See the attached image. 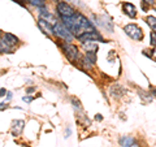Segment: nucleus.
Segmentation results:
<instances>
[{"label": "nucleus", "instance_id": "1", "mask_svg": "<svg viewBox=\"0 0 156 147\" xmlns=\"http://www.w3.org/2000/svg\"><path fill=\"white\" fill-rule=\"evenodd\" d=\"M61 20H62V23L65 25V27L72 33L73 37L78 38L83 33L96 31L95 27L92 26V23L82 13L76 12L72 17H61Z\"/></svg>", "mask_w": 156, "mask_h": 147}, {"label": "nucleus", "instance_id": "2", "mask_svg": "<svg viewBox=\"0 0 156 147\" xmlns=\"http://www.w3.org/2000/svg\"><path fill=\"white\" fill-rule=\"evenodd\" d=\"M53 34H55L56 37L58 38H61V39H64L65 42H72L73 41V35H72V33L68 30V29L65 27L64 23H61V22H56V23H53Z\"/></svg>", "mask_w": 156, "mask_h": 147}, {"label": "nucleus", "instance_id": "3", "mask_svg": "<svg viewBox=\"0 0 156 147\" xmlns=\"http://www.w3.org/2000/svg\"><path fill=\"white\" fill-rule=\"evenodd\" d=\"M61 48H62V52L65 53V56L70 61H77L80 59V51H78V47H76L74 45L65 42L61 45Z\"/></svg>", "mask_w": 156, "mask_h": 147}, {"label": "nucleus", "instance_id": "4", "mask_svg": "<svg viewBox=\"0 0 156 147\" xmlns=\"http://www.w3.org/2000/svg\"><path fill=\"white\" fill-rule=\"evenodd\" d=\"M124 30L131 39H134V41H142L143 39L142 29H140L138 25H135V23H129V25H126L124 27Z\"/></svg>", "mask_w": 156, "mask_h": 147}, {"label": "nucleus", "instance_id": "5", "mask_svg": "<svg viewBox=\"0 0 156 147\" xmlns=\"http://www.w3.org/2000/svg\"><path fill=\"white\" fill-rule=\"evenodd\" d=\"M56 9H57V13L60 14V17H72L76 13L74 8L65 2H58L56 5Z\"/></svg>", "mask_w": 156, "mask_h": 147}, {"label": "nucleus", "instance_id": "6", "mask_svg": "<svg viewBox=\"0 0 156 147\" xmlns=\"http://www.w3.org/2000/svg\"><path fill=\"white\" fill-rule=\"evenodd\" d=\"M78 39L82 42V43H85L87 41H100V42H103L105 43V41L103 38H101V35L99 33H96V31H91V33H83L82 35L78 37Z\"/></svg>", "mask_w": 156, "mask_h": 147}, {"label": "nucleus", "instance_id": "7", "mask_svg": "<svg viewBox=\"0 0 156 147\" xmlns=\"http://www.w3.org/2000/svg\"><path fill=\"white\" fill-rule=\"evenodd\" d=\"M120 145L122 147H139V145L136 143V141L134 137L131 135H124L120 138Z\"/></svg>", "mask_w": 156, "mask_h": 147}, {"label": "nucleus", "instance_id": "8", "mask_svg": "<svg viewBox=\"0 0 156 147\" xmlns=\"http://www.w3.org/2000/svg\"><path fill=\"white\" fill-rule=\"evenodd\" d=\"M38 27L41 29V30L46 34V35H52L53 34V29L52 26L50 25V22L46 21V20H43V18H39V21H38Z\"/></svg>", "mask_w": 156, "mask_h": 147}, {"label": "nucleus", "instance_id": "9", "mask_svg": "<svg viewBox=\"0 0 156 147\" xmlns=\"http://www.w3.org/2000/svg\"><path fill=\"white\" fill-rule=\"evenodd\" d=\"M23 126H25V122H23L22 120H14L12 122V134L14 137L20 135L23 130Z\"/></svg>", "mask_w": 156, "mask_h": 147}, {"label": "nucleus", "instance_id": "10", "mask_svg": "<svg viewBox=\"0 0 156 147\" xmlns=\"http://www.w3.org/2000/svg\"><path fill=\"white\" fill-rule=\"evenodd\" d=\"M122 11L125 14H128L131 18H135V16H136V9L133 4H130V3H122Z\"/></svg>", "mask_w": 156, "mask_h": 147}, {"label": "nucleus", "instance_id": "11", "mask_svg": "<svg viewBox=\"0 0 156 147\" xmlns=\"http://www.w3.org/2000/svg\"><path fill=\"white\" fill-rule=\"evenodd\" d=\"M3 41L5 42L9 47L13 48V46H16L17 43H18V38H17L16 35H13V34L5 33V34H3Z\"/></svg>", "mask_w": 156, "mask_h": 147}, {"label": "nucleus", "instance_id": "12", "mask_svg": "<svg viewBox=\"0 0 156 147\" xmlns=\"http://www.w3.org/2000/svg\"><path fill=\"white\" fill-rule=\"evenodd\" d=\"M83 47H85L86 52H87V51H90V52H96V50H98L96 41H87V42L83 43Z\"/></svg>", "mask_w": 156, "mask_h": 147}, {"label": "nucleus", "instance_id": "13", "mask_svg": "<svg viewBox=\"0 0 156 147\" xmlns=\"http://www.w3.org/2000/svg\"><path fill=\"white\" fill-rule=\"evenodd\" d=\"M12 47H9L3 39H0V53H12Z\"/></svg>", "mask_w": 156, "mask_h": 147}, {"label": "nucleus", "instance_id": "14", "mask_svg": "<svg viewBox=\"0 0 156 147\" xmlns=\"http://www.w3.org/2000/svg\"><path fill=\"white\" fill-rule=\"evenodd\" d=\"M146 22L148 23V26L152 29V31L156 33V18L152 17V16H148L147 18H146Z\"/></svg>", "mask_w": 156, "mask_h": 147}, {"label": "nucleus", "instance_id": "15", "mask_svg": "<svg viewBox=\"0 0 156 147\" xmlns=\"http://www.w3.org/2000/svg\"><path fill=\"white\" fill-rule=\"evenodd\" d=\"M29 3H30L31 5H34V7H37V8L46 7V2H44V0H29Z\"/></svg>", "mask_w": 156, "mask_h": 147}, {"label": "nucleus", "instance_id": "16", "mask_svg": "<svg viewBox=\"0 0 156 147\" xmlns=\"http://www.w3.org/2000/svg\"><path fill=\"white\" fill-rule=\"evenodd\" d=\"M86 59L91 63V64H94V63H96V52H90V51H87V52H86Z\"/></svg>", "mask_w": 156, "mask_h": 147}, {"label": "nucleus", "instance_id": "17", "mask_svg": "<svg viewBox=\"0 0 156 147\" xmlns=\"http://www.w3.org/2000/svg\"><path fill=\"white\" fill-rule=\"evenodd\" d=\"M150 43L152 47H156V33L155 31H151L150 34Z\"/></svg>", "mask_w": 156, "mask_h": 147}, {"label": "nucleus", "instance_id": "18", "mask_svg": "<svg viewBox=\"0 0 156 147\" xmlns=\"http://www.w3.org/2000/svg\"><path fill=\"white\" fill-rule=\"evenodd\" d=\"M139 95L140 96H142L143 98V99H146V100H148V102H151V100H152V95H151V94H147V92H144V91H140L139 92Z\"/></svg>", "mask_w": 156, "mask_h": 147}, {"label": "nucleus", "instance_id": "19", "mask_svg": "<svg viewBox=\"0 0 156 147\" xmlns=\"http://www.w3.org/2000/svg\"><path fill=\"white\" fill-rule=\"evenodd\" d=\"M73 104H74V107H76V108H78V109H82V107H81V103L78 102L77 99H73Z\"/></svg>", "mask_w": 156, "mask_h": 147}, {"label": "nucleus", "instance_id": "20", "mask_svg": "<svg viewBox=\"0 0 156 147\" xmlns=\"http://www.w3.org/2000/svg\"><path fill=\"white\" fill-rule=\"evenodd\" d=\"M22 100L26 102V103H31V102H33V98H31V96H23Z\"/></svg>", "mask_w": 156, "mask_h": 147}, {"label": "nucleus", "instance_id": "21", "mask_svg": "<svg viewBox=\"0 0 156 147\" xmlns=\"http://www.w3.org/2000/svg\"><path fill=\"white\" fill-rule=\"evenodd\" d=\"M143 3H146L147 5H154V4H155V0H143Z\"/></svg>", "mask_w": 156, "mask_h": 147}, {"label": "nucleus", "instance_id": "22", "mask_svg": "<svg viewBox=\"0 0 156 147\" xmlns=\"http://www.w3.org/2000/svg\"><path fill=\"white\" fill-rule=\"evenodd\" d=\"M5 108H8V104H5V103H0V111L5 109Z\"/></svg>", "mask_w": 156, "mask_h": 147}, {"label": "nucleus", "instance_id": "23", "mask_svg": "<svg viewBox=\"0 0 156 147\" xmlns=\"http://www.w3.org/2000/svg\"><path fill=\"white\" fill-rule=\"evenodd\" d=\"M151 59H154V60L156 61V47H155V50L151 52Z\"/></svg>", "mask_w": 156, "mask_h": 147}, {"label": "nucleus", "instance_id": "24", "mask_svg": "<svg viewBox=\"0 0 156 147\" xmlns=\"http://www.w3.org/2000/svg\"><path fill=\"white\" fill-rule=\"evenodd\" d=\"M5 94H7L5 89H0V96H5Z\"/></svg>", "mask_w": 156, "mask_h": 147}, {"label": "nucleus", "instance_id": "25", "mask_svg": "<svg viewBox=\"0 0 156 147\" xmlns=\"http://www.w3.org/2000/svg\"><path fill=\"white\" fill-rule=\"evenodd\" d=\"M9 99H12V92L7 91V100H9Z\"/></svg>", "mask_w": 156, "mask_h": 147}, {"label": "nucleus", "instance_id": "26", "mask_svg": "<svg viewBox=\"0 0 156 147\" xmlns=\"http://www.w3.org/2000/svg\"><path fill=\"white\" fill-rule=\"evenodd\" d=\"M33 91H35V89H34V87H29V89L26 90L27 94H30V92H33Z\"/></svg>", "mask_w": 156, "mask_h": 147}, {"label": "nucleus", "instance_id": "27", "mask_svg": "<svg viewBox=\"0 0 156 147\" xmlns=\"http://www.w3.org/2000/svg\"><path fill=\"white\" fill-rule=\"evenodd\" d=\"M151 95L156 96V89H151Z\"/></svg>", "mask_w": 156, "mask_h": 147}, {"label": "nucleus", "instance_id": "28", "mask_svg": "<svg viewBox=\"0 0 156 147\" xmlns=\"http://www.w3.org/2000/svg\"><path fill=\"white\" fill-rule=\"evenodd\" d=\"M70 133H72V130H70V129H68V130H66V135H65V137H66V138H68V137H69V135H70Z\"/></svg>", "mask_w": 156, "mask_h": 147}, {"label": "nucleus", "instance_id": "29", "mask_svg": "<svg viewBox=\"0 0 156 147\" xmlns=\"http://www.w3.org/2000/svg\"><path fill=\"white\" fill-rule=\"evenodd\" d=\"M95 119H96V120H103V117H101L100 115H96V117H95Z\"/></svg>", "mask_w": 156, "mask_h": 147}, {"label": "nucleus", "instance_id": "30", "mask_svg": "<svg viewBox=\"0 0 156 147\" xmlns=\"http://www.w3.org/2000/svg\"><path fill=\"white\" fill-rule=\"evenodd\" d=\"M0 37H2V33H0Z\"/></svg>", "mask_w": 156, "mask_h": 147}]
</instances>
